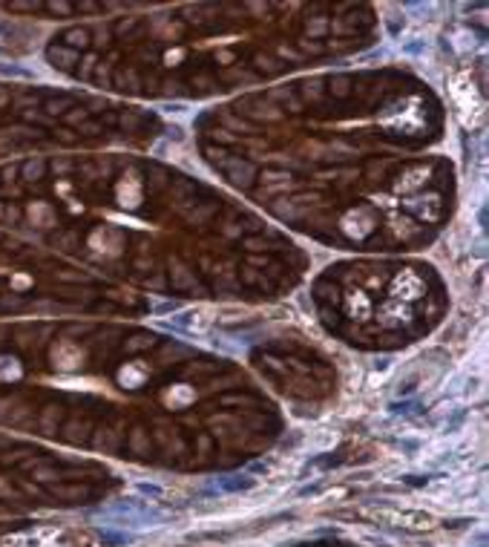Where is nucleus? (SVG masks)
Here are the masks:
<instances>
[{"mask_svg": "<svg viewBox=\"0 0 489 547\" xmlns=\"http://www.w3.org/2000/svg\"><path fill=\"white\" fill-rule=\"evenodd\" d=\"M449 93H452V98H455V104L460 109V116H464V121L469 127L472 124H481V119H483V104H481V98L475 93L472 81L467 75H457L452 84H449Z\"/></svg>", "mask_w": 489, "mask_h": 547, "instance_id": "f257e3e1", "label": "nucleus"}]
</instances>
